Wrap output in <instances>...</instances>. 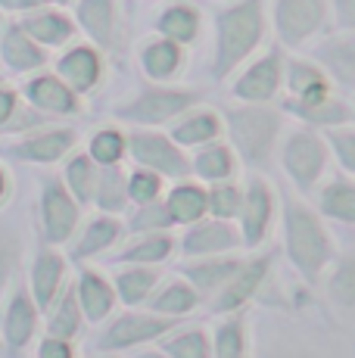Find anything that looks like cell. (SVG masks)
Returning <instances> with one entry per match:
<instances>
[{
    "mask_svg": "<svg viewBox=\"0 0 355 358\" xmlns=\"http://www.w3.org/2000/svg\"><path fill=\"white\" fill-rule=\"evenodd\" d=\"M265 38V0H234L215 13L212 75L228 78Z\"/></svg>",
    "mask_w": 355,
    "mask_h": 358,
    "instance_id": "6da1fadb",
    "label": "cell"
},
{
    "mask_svg": "<svg viewBox=\"0 0 355 358\" xmlns=\"http://www.w3.org/2000/svg\"><path fill=\"white\" fill-rule=\"evenodd\" d=\"M224 125H228L237 156L252 169H265L277 147L284 119L277 109L265 106V103H243V106H231L224 113Z\"/></svg>",
    "mask_w": 355,
    "mask_h": 358,
    "instance_id": "7a4b0ae2",
    "label": "cell"
},
{
    "mask_svg": "<svg viewBox=\"0 0 355 358\" xmlns=\"http://www.w3.org/2000/svg\"><path fill=\"white\" fill-rule=\"evenodd\" d=\"M200 100L203 94L194 91V87H166L156 81L150 87H140L131 100L119 103L115 115L134 128H156V125H166V122H175L178 115L194 109Z\"/></svg>",
    "mask_w": 355,
    "mask_h": 358,
    "instance_id": "3957f363",
    "label": "cell"
},
{
    "mask_svg": "<svg viewBox=\"0 0 355 358\" xmlns=\"http://www.w3.org/2000/svg\"><path fill=\"white\" fill-rule=\"evenodd\" d=\"M287 250H290V259L296 262V268L309 278H315L331 259L327 234L303 203L287 206Z\"/></svg>",
    "mask_w": 355,
    "mask_h": 358,
    "instance_id": "277c9868",
    "label": "cell"
},
{
    "mask_svg": "<svg viewBox=\"0 0 355 358\" xmlns=\"http://www.w3.org/2000/svg\"><path fill=\"white\" fill-rule=\"evenodd\" d=\"M128 156L134 159V165L156 171L162 178H172V181H184L194 171L184 150L172 141V134H159L153 128L128 131Z\"/></svg>",
    "mask_w": 355,
    "mask_h": 358,
    "instance_id": "5b68a950",
    "label": "cell"
},
{
    "mask_svg": "<svg viewBox=\"0 0 355 358\" xmlns=\"http://www.w3.org/2000/svg\"><path fill=\"white\" fill-rule=\"evenodd\" d=\"M81 218V203L69 194L63 178L47 175L41 181V224L47 243H66Z\"/></svg>",
    "mask_w": 355,
    "mask_h": 358,
    "instance_id": "8992f818",
    "label": "cell"
},
{
    "mask_svg": "<svg viewBox=\"0 0 355 358\" xmlns=\"http://www.w3.org/2000/svg\"><path fill=\"white\" fill-rule=\"evenodd\" d=\"M75 128H53V125H44V128H35V131H25L19 134V141L6 143L3 147V156L6 159H16V162H35V165H53L75 150Z\"/></svg>",
    "mask_w": 355,
    "mask_h": 358,
    "instance_id": "52a82bcc",
    "label": "cell"
},
{
    "mask_svg": "<svg viewBox=\"0 0 355 358\" xmlns=\"http://www.w3.org/2000/svg\"><path fill=\"white\" fill-rule=\"evenodd\" d=\"M281 159H284L287 175L293 178V184L309 190V187H315L318 178L324 175L327 147L315 131H293L281 150Z\"/></svg>",
    "mask_w": 355,
    "mask_h": 358,
    "instance_id": "ba28073f",
    "label": "cell"
},
{
    "mask_svg": "<svg viewBox=\"0 0 355 358\" xmlns=\"http://www.w3.org/2000/svg\"><path fill=\"white\" fill-rule=\"evenodd\" d=\"M327 0H275V31L287 47H299L321 31Z\"/></svg>",
    "mask_w": 355,
    "mask_h": 358,
    "instance_id": "9c48e42d",
    "label": "cell"
},
{
    "mask_svg": "<svg viewBox=\"0 0 355 358\" xmlns=\"http://www.w3.org/2000/svg\"><path fill=\"white\" fill-rule=\"evenodd\" d=\"M178 324V318H156V315H122L113 324L103 330V336L97 340V349L103 352H115V349H131L138 343L159 340L166 330H172Z\"/></svg>",
    "mask_w": 355,
    "mask_h": 358,
    "instance_id": "30bf717a",
    "label": "cell"
},
{
    "mask_svg": "<svg viewBox=\"0 0 355 358\" xmlns=\"http://www.w3.org/2000/svg\"><path fill=\"white\" fill-rule=\"evenodd\" d=\"M281 81H284V57L281 50H268L234 81V97L243 103H268L281 91Z\"/></svg>",
    "mask_w": 355,
    "mask_h": 358,
    "instance_id": "8fae6325",
    "label": "cell"
},
{
    "mask_svg": "<svg viewBox=\"0 0 355 358\" xmlns=\"http://www.w3.org/2000/svg\"><path fill=\"white\" fill-rule=\"evenodd\" d=\"M25 100L47 115H78L81 113V94H75L57 72H38L25 81L22 87Z\"/></svg>",
    "mask_w": 355,
    "mask_h": 358,
    "instance_id": "7c38bea8",
    "label": "cell"
},
{
    "mask_svg": "<svg viewBox=\"0 0 355 358\" xmlns=\"http://www.w3.org/2000/svg\"><path fill=\"white\" fill-rule=\"evenodd\" d=\"M75 25L100 47L113 50L119 41V0H75Z\"/></svg>",
    "mask_w": 355,
    "mask_h": 358,
    "instance_id": "4fadbf2b",
    "label": "cell"
},
{
    "mask_svg": "<svg viewBox=\"0 0 355 358\" xmlns=\"http://www.w3.org/2000/svg\"><path fill=\"white\" fill-rule=\"evenodd\" d=\"M57 75L75 94H91L103 78V57L91 44L66 47L63 57L57 59Z\"/></svg>",
    "mask_w": 355,
    "mask_h": 358,
    "instance_id": "5bb4252c",
    "label": "cell"
},
{
    "mask_svg": "<svg viewBox=\"0 0 355 358\" xmlns=\"http://www.w3.org/2000/svg\"><path fill=\"white\" fill-rule=\"evenodd\" d=\"M19 25H22L25 31L31 34V38L38 41L44 50H53V47H66L69 41L75 38V31H78V25H75L72 16H66L63 6H38V10H29L22 13V19H19Z\"/></svg>",
    "mask_w": 355,
    "mask_h": 358,
    "instance_id": "9a60e30c",
    "label": "cell"
},
{
    "mask_svg": "<svg viewBox=\"0 0 355 358\" xmlns=\"http://www.w3.org/2000/svg\"><path fill=\"white\" fill-rule=\"evenodd\" d=\"M0 59H3V66L13 69V72L29 75V72H38V69L47 66V50L16 19V22H6L3 31H0Z\"/></svg>",
    "mask_w": 355,
    "mask_h": 358,
    "instance_id": "2e32d148",
    "label": "cell"
},
{
    "mask_svg": "<svg viewBox=\"0 0 355 358\" xmlns=\"http://www.w3.org/2000/svg\"><path fill=\"white\" fill-rule=\"evenodd\" d=\"M271 215H275V196H271V187L259 175H252L247 190H243V206H240L243 240H247V246H259L265 240Z\"/></svg>",
    "mask_w": 355,
    "mask_h": 358,
    "instance_id": "e0dca14e",
    "label": "cell"
},
{
    "mask_svg": "<svg viewBox=\"0 0 355 358\" xmlns=\"http://www.w3.org/2000/svg\"><path fill=\"white\" fill-rule=\"evenodd\" d=\"M138 59L147 72L150 81H172L178 72H181V63H184V44L166 38V34H156V38L143 41L140 50H138Z\"/></svg>",
    "mask_w": 355,
    "mask_h": 358,
    "instance_id": "ac0fdd59",
    "label": "cell"
},
{
    "mask_svg": "<svg viewBox=\"0 0 355 358\" xmlns=\"http://www.w3.org/2000/svg\"><path fill=\"white\" fill-rule=\"evenodd\" d=\"M240 243L237 231L228 224V218H215V222H194V228L184 234V252L187 256H215V252H228Z\"/></svg>",
    "mask_w": 355,
    "mask_h": 358,
    "instance_id": "d6986e66",
    "label": "cell"
},
{
    "mask_svg": "<svg viewBox=\"0 0 355 358\" xmlns=\"http://www.w3.org/2000/svg\"><path fill=\"white\" fill-rule=\"evenodd\" d=\"M222 115L212 109H187L172 125V141L178 147H206L222 134Z\"/></svg>",
    "mask_w": 355,
    "mask_h": 358,
    "instance_id": "ffe728a7",
    "label": "cell"
},
{
    "mask_svg": "<svg viewBox=\"0 0 355 358\" xmlns=\"http://www.w3.org/2000/svg\"><path fill=\"white\" fill-rule=\"evenodd\" d=\"M268 265H271L268 256H259V259H252V262H247V265L237 268V274L224 284V290H222V296H218V302H215L218 312H231V308L243 306V302L256 293V287L262 284Z\"/></svg>",
    "mask_w": 355,
    "mask_h": 358,
    "instance_id": "44dd1931",
    "label": "cell"
},
{
    "mask_svg": "<svg viewBox=\"0 0 355 358\" xmlns=\"http://www.w3.org/2000/svg\"><path fill=\"white\" fill-rule=\"evenodd\" d=\"M315 57L331 72V78H337L343 87H355V31L324 41Z\"/></svg>",
    "mask_w": 355,
    "mask_h": 358,
    "instance_id": "7402d4cb",
    "label": "cell"
},
{
    "mask_svg": "<svg viewBox=\"0 0 355 358\" xmlns=\"http://www.w3.org/2000/svg\"><path fill=\"white\" fill-rule=\"evenodd\" d=\"M200 25H203V16L196 6L184 3V0H178V3H168L166 10L156 16V34H166V38L178 41V44H194L196 38H200Z\"/></svg>",
    "mask_w": 355,
    "mask_h": 358,
    "instance_id": "603a6c76",
    "label": "cell"
},
{
    "mask_svg": "<svg viewBox=\"0 0 355 358\" xmlns=\"http://www.w3.org/2000/svg\"><path fill=\"white\" fill-rule=\"evenodd\" d=\"M166 206H168V215L175 218V224H194L209 212V190H203L200 184L184 178L166 196Z\"/></svg>",
    "mask_w": 355,
    "mask_h": 358,
    "instance_id": "cb8c5ba5",
    "label": "cell"
},
{
    "mask_svg": "<svg viewBox=\"0 0 355 358\" xmlns=\"http://www.w3.org/2000/svg\"><path fill=\"white\" fill-rule=\"evenodd\" d=\"M63 274H66V262L59 252L53 250H41L35 259V268H31V296L41 308H47L53 299H57V290L63 284Z\"/></svg>",
    "mask_w": 355,
    "mask_h": 358,
    "instance_id": "d4e9b609",
    "label": "cell"
},
{
    "mask_svg": "<svg viewBox=\"0 0 355 358\" xmlns=\"http://www.w3.org/2000/svg\"><path fill=\"white\" fill-rule=\"evenodd\" d=\"M38 324V308L31 302V296L25 290H16V296L6 306V318H3V330H6V343L13 349H22L31 340Z\"/></svg>",
    "mask_w": 355,
    "mask_h": 358,
    "instance_id": "484cf974",
    "label": "cell"
},
{
    "mask_svg": "<svg viewBox=\"0 0 355 358\" xmlns=\"http://www.w3.org/2000/svg\"><path fill=\"white\" fill-rule=\"evenodd\" d=\"M97 175H100V165L91 159V153H72L66 159L63 169V181L69 187V194L78 199L81 206L94 203V194H97Z\"/></svg>",
    "mask_w": 355,
    "mask_h": 358,
    "instance_id": "4316f807",
    "label": "cell"
},
{
    "mask_svg": "<svg viewBox=\"0 0 355 358\" xmlns=\"http://www.w3.org/2000/svg\"><path fill=\"white\" fill-rule=\"evenodd\" d=\"M94 203L106 212V215H115L128 206V171L115 165H100L97 175V194H94Z\"/></svg>",
    "mask_w": 355,
    "mask_h": 358,
    "instance_id": "83f0119b",
    "label": "cell"
},
{
    "mask_svg": "<svg viewBox=\"0 0 355 358\" xmlns=\"http://www.w3.org/2000/svg\"><path fill=\"white\" fill-rule=\"evenodd\" d=\"M194 175L203 178V181L215 184V181H231L234 178V150L224 147V143H206V147H200V153L194 156Z\"/></svg>",
    "mask_w": 355,
    "mask_h": 358,
    "instance_id": "f1b7e54d",
    "label": "cell"
},
{
    "mask_svg": "<svg viewBox=\"0 0 355 358\" xmlns=\"http://www.w3.org/2000/svg\"><path fill=\"white\" fill-rule=\"evenodd\" d=\"M113 299H115V290L109 287V280H103L97 271H85L78 280V302L85 308V315L97 324L109 315L113 308Z\"/></svg>",
    "mask_w": 355,
    "mask_h": 358,
    "instance_id": "f546056e",
    "label": "cell"
},
{
    "mask_svg": "<svg viewBox=\"0 0 355 358\" xmlns=\"http://www.w3.org/2000/svg\"><path fill=\"white\" fill-rule=\"evenodd\" d=\"M175 240L162 231H150V234H140L131 246L115 252V262H125V265H147V262H162L172 252Z\"/></svg>",
    "mask_w": 355,
    "mask_h": 358,
    "instance_id": "4dcf8cb0",
    "label": "cell"
},
{
    "mask_svg": "<svg viewBox=\"0 0 355 358\" xmlns=\"http://www.w3.org/2000/svg\"><path fill=\"white\" fill-rule=\"evenodd\" d=\"M237 268H240V262L237 259H209V262H196V265L181 268V271L194 280L196 290L212 293V290H222V287L234 278Z\"/></svg>",
    "mask_w": 355,
    "mask_h": 358,
    "instance_id": "1f68e13d",
    "label": "cell"
},
{
    "mask_svg": "<svg viewBox=\"0 0 355 358\" xmlns=\"http://www.w3.org/2000/svg\"><path fill=\"white\" fill-rule=\"evenodd\" d=\"M119 237H122V222H119V218H109V215L94 218V222L85 228V234H81L78 246H75V259L97 256V252L109 250V246H113Z\"/></svg>",
    "mask_w": 355,
    "mask_h": 358,
    "instance_id": "d6a6232c",
    "label": "cell"
},
{
    "mask_svg": "<svg viewBox=\"0 0 355 358\" xmlns=\"http://www.w3.org/2000/svg\"><path fill=\"white\" fill-rule=\"evenodd\" d=\"M156 280H159V271H153V268H131V271H122L115 278V293L122 296L125 306H140Z\"/></svg>",
    "mask_w": 355,
    "mask_h": 358,
    "instance_id": "836d02e7",
    "label": "cell"
},
{
    "mask_svg": "<svg viewBox=\"0 0 355 358\" xmlns=\"http://www.w3.org/2000/svg\"><path fill=\"white\" fill-rule=\"evenodd\" d=\"M87 153L97 165H115L128 153V134L119 128H100L87 143Z\"/></svg>",
    "mask_w": 355,
    "mask_h": 358,
    "instance_id": "e575fe53",
    "label": "cell"
},
{
    "mask_svg": "<svg viewBox=\"0 0 355 358\" xmlns=\"http://www.w3.org/2000/svg\"><path fill=\"white\" fill-rule=\"evenodd\" d=\"M321 209H324V215L355 224V184L349 181L327 184L324 194H321Z\"/></svg>",
    "mask_w": 355,
    "mask_h": 358,
    "instance_id": "d590c367",
    "label": "cell"
},
{
    "mask_svg": "<svg viewBox=\"0 0 355 358\" xmlns=\"http://www.w3.org/2000/svg\"><path fill=\"white\" fill-rule=\"evenodd\" d=\"M22 237H19L16 228H10V224H0V296H3L6 284H10V278L16 274L19 262H22Z\"/></svg>",
    "mask_w": 355,
    "mask_h": 358,
    "instance_id": "8d00e7d4",
    "label": "cell"
},
{
    "mask_svg": "<svg viewBox=\"0 0 355 358\" xmlns=\"http://www.w3.org/2000/svg\"><path fill=\"white\" fill-rule=\"evenodd\" d=\"M78 290H66V296L59 299L57 312L50 318V336H59V340H72L81 327V318H78Z\"/></svg>",
    "mask_w": 355,
    "mask_h": 358,
    "instance_id": "74e56055",
    "label": "cell"
},
{
    "mask_svg": "<svg viewBox=\"0 0 355 358\" xmlns=\"http://www.w3.org/2000/svg\"><path fill=\"white\" fill-rule=\"evenodd\" d=\"M194 306H196V290L187 284H181V280L168 284L166 290L150 302V308H153V312H162V315H184Z\"/></svg>",
    "mask_w": 355,
    "mask_h": 358,
    "instance_id": "f35d334b",
    "label": "cell"
},
{
    "mask_svg": "<svg viewBox=\"0 0 355 358\" xmlns=\"http://www.w3.org/2000/svg\"><path fill=\"white\" fill-rule=\"evenodd\" d=\"M168 224H175V218L168 215V206L166 203H143L138 206L131 218H128V231L134 234H150V231H166Z\"/></svg>",
    "mask_w": 355,
    "mask_h": 358,
    "instance_id": "ab89813d",
    "label": "cell"
},
{
    "mask_svg": "<svg viewBox=\"0 0 355 358\" xmlns=\"http://www.w3.org/2000/svg\"><path fill=\"white\" fill-rule=\"evenodd\" d=\"M243 206V190L231 181H215L212 190H209V212L215 218H234L240 215Z\"/></svg>",
    "mask_w": 355,
    "mask_h": 358,
    "instance_id": "60d3db41",
    "label": "cell"
},
{
    "mask_svg": "<svg viewBox=\"0 0 355 358\" xmlns=\"http://www.w3.org/2000/svg\"><path fill=\"white\" fill-rule=\"evenodd\" d=\"M162 194V175H156V171H150V169H134L131 175H128V199L131 203H156Z\"/></svg>",
    "mask_w": 355,
    "mask_h": 358,
    "instance_id": "b9f144b4",
    "label": "cell"
},
{
    "mask_svg": "<svg viewBox=\"0 0 355 358\" xmlns=\"http://www.w3.org/2000/svg\"><path fill=\"white\" fill-rule=\"evenodd\" d=\"M166 352L172 358H209V340L203 330H187L166 343Z\"/></svg>",
    "mask_w": 355,
    "mask_h": 358,
    "instance_id": "7bdbcfd3",
    "label": "cell"
},
{
    "mask_svg": "<svg viewBox=\"0 0 355 358\" xmlns=\"http://www.w3.org/2000/svg\"><path fill=\"white\" fill-rule=\"evenodd\" d=\"M215 355L218 358H243V324L240 321H228V324L218 327Z\"/></svg>",
    "mask_w": 355,
    "mask_h": 358,
    "instance_id": "ee69618b",
    "label": "cell"
},
{
    "mask_svg": "<svg viewBox=\"0 0 355 358\" xmlns=\"http://www.w3.org/2000/svg\"><path fill=\"white\" fill-rule=\"evenodd\" d=\"M331 293L337 296L343 306H355V259H346L343 265L337 268L331 280Z\"/></svg>",
    "mask_w": 355,
    "mask_h": 358,
    "instance_id": "f6af8a7d",
    "label": "cell"
},
{
    "mask_svg": "<svg viewBox=\"0 0 355 358\" xmlns=\"http://www.w3.org/2000/svg\"><path fill=\"white\" fill-rule=\"evenodd\" d=\"M331 143H333V150H337V156H340V162H343V169L355 171V131H349V128L331 131Z\"/></svg>",
    "mask_w": 355,
    "mask_h": 358,
    "instance_id": "bcb514c9",
    "label": "cell"
},
{
    "mask_svg": "<svg viewBox=\"0 0 355 358\" xmlns=\"http://www.w3.org/2000/svg\"><path fill=\"white\" fill-rule=\"evenodd\" d=\"M19 103H22V97H19V91H13L10 85H3V81H0V131L10 125V119L16 115Z\"/></svg>",
    "mask_w": 355,
    "mask_h": 358,
    "instance_id": "7dc6e473",
    "label": "cell"
},
{
    "mask_svg": "<svg viewBox=\"0 0 355 358\" xmlns=\"http://www.w3.org/2000/svg\"><path fill=\"white\" fill-rule=\"evenodd\" d=\"M38 358H72V346L66 340H59V336H50V340L41 343Z\"/></svg>",
    "mask_w": 355,
    "mask_h": 358,
    "instance_id": "c3c4849f",
    "label": "cell"
},
{
    "mask_svg": "<svg viewBox=\"0 0 355 358\" xmlns=\"http://www.w3.org/2000/svg\"><path fill=\"white\" fill-rule=\"evenodd\" d=\"M333 13H337L340 29L355 31V0H333Z\"/></svg>",
    "mask_w": 355,
    "mask_h": 358,
    "instance_id": "681fc988",
    "label": "cell"
},
{
    "mask_svg": "<svg viewBox=\"0 0 355 358\" xmlns=\"http://www.w3.org/2000/svg\"><path fill=\"white\" fill-rule=\"evenodd\" d=\"M6 194H10V178H6L3 165H0V203H3V199H6Z\"/></svg>",
    "mask_w": 355,
    "mask_h": 358,
    "instance_id": "f907efd6",
    "label": "cell"
},
{
    "mask_svg": "<svg viewBox=\"0 0 355 358\" xmlns=\"http://www.w3.org/2000/svg\"><path fill=\"white\" fill-rule=\"evenodd\" d=\"M44 3H50V6H69L72 0H44Z\"/></svg>",
    "mask_w": 355,
    "mask_h": 358,
    "instance_id": "816d5d0a",
    "label": "cell"
},
{
    "mask_svg": "<svg viewBox=\"0 0 355 358\" xmlns=\"http://www.w3.org/2000/svg\"><path fill=\"white\" fill-rule=\"evenodd\" d=\"M3 25H6V10L0 6V31H3Z\"/></svg>",
    "mask_w": 355,
    "mask_h": 358,
    "instance_id": "f5cc1de1",
    "label": "cell"
},
{
    "mask_svg": "<svg viewBox=\"0 0 355 358\" xmlns=\"http://www.w3.org/2000/svg\"><path fill=\"white\" fill-rule=\"evenodd\" d=\"M0 81H3V75H0Z\"/></svg>",
    "mask_w": 355,
    "mask_h": 358,
    "instance_id": "db71d44e",
    "label": "cell"
}]
</instances>
